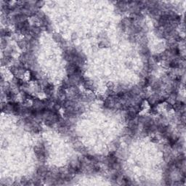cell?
<instances>
[{
  "label": "cell",
  "mask_w": 186,
  "mask_h": 186,
  "mask_svg": "<svg viewBox=\"0 0 186 186\" xmlns=\"http://www.w3.org/2000/svg\"><path fill=\"white\" fill-rule=\"evenodd\" d=\"M12 60H13V58L12 55H5V57L2 58V66L9 65L11 63Z\"/></svg>",
  "instance_id": "1"
},
{
  "label": "cell",
  "mask_w": 186,
  "mask_h": 186,
  "mask_svg": "<svg viewBox=\"0 0 186 186\" xmlns=\"http://www.w3.org/2000/svg\"><path fill=\"white\" fill-rule=\"evenodd\" d=\"M12 31L10 29L6 28H2L1 30V36H2V38H4V37H9V36H12Z\"/></svg>",
  "instance_id": "2"
},
{
  "label": "cell",
  "mask_w": 186,
  "mask_h": 186,
  "mask_svg": "<svg viewBox=\"0 0 186 186\" xmlns=\"http://www.w3.org/2000/svg\"><path fill=\"white\" fill-rule=\"evenodd\" d=\"M29 79L31 82H38L39 79L38 73L35 71H30L29 73Z\"/></svg>",
  "instance_id": "3"
},
{
  "label": "cell",
  "mask_w": 186,
  "mask_h": 186,
  "mask_svg": "<svg viewBox=\"0 0 186 186\" xmlns=\"http://www.w3.org/2000/svg\"><path fill=\"white\" fill-rule=\"evenodd\" d=\"M52 37H53V39L55 40L56 42H58V43H60V44H61V43L63 42V39L62 36L60 35V33H53Z\"/></svg>",
  "instance_id": "4"
},
{
  "label": "cell",
  "mask_w": 186,
  "mask_h": 186,
  "mask_svg": "<svg viewBox=\"0 0 186 186\" xmlns=\"http://www.w3.org/2000/svg\"><path fill=\"white\" fill-rule=\"evenodd\" d=\"M7 44H8V42L7 40L6 39L5 37L4 38H2V41H1V47H2V49H5L7 46Z\"/></svg>",
  "instance_id": "5"
},
{
  "label": "cell",
  "mask_w": 186,
  "mask_h": 186,
  "mask_svg": "<svg viewBox=\"0 0 186 186\" xmlns=\"http://www.w3.org/2000/svg\"><path fill=\"white\" fill-rule=\"evenodd\" d=\"M44 2L43 1H36V2H35V4H34V7L36 8V9H39V8H41L42 6L44 5Z\"/></svg>",
  "instance_id": "6"
},
{
  "label": "cell",
  "mask_w": 186,
  "mask_h": 186,
  "mask_svg": "<svg viewBox=\"0 0 186 186\" xmlns=\"http://www.w3.org/2000/svg\"><path fill=\"white\" fill-rule=\"evenodd\" d=\"M151 141L152 142H154V143H156V142H159V138L156 137V136H153V137H151Z\"/></svg>",
  "instance_id": "7"
}]
</instances>
